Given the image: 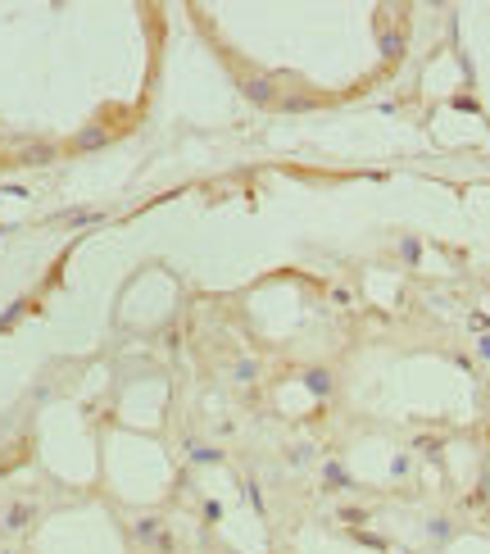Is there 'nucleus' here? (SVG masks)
Masks as SVG:
<instances>
[{
  "label": "nucleus",
  "instance_id": "f257e3e1",
  "mask_svg": "<svg viewBox=\"0 0 490 554\" xmlns=\"http://www.w3.org/2000/svg\"><path fill=\"white\" fill-rule=\"evenodd\" d=\"M241 95L250 104H277V82L268 78V73H250V78H241Z\"/></svg>",
  "mask_w": 490,
  "mask_h": 554
},
{
  "label": "nucleus",
  "instance_id": "f03ea898",
  "mask_svg": "<svg viewBox=\"0 0 490 554\" xmlns=\"http://www.w3.org/2000/svg\"><path fill=\"white\" fill-rule=\"evenodd\" d=\"M300 381H304V386H309L318 400H332V391H336L332 368H304V372H300Z\"/></svg>",
  "mask_w": 490,
  "mask_h": 554
},
{
  "label": "nucleus",
  "instance_id": "7ed1b4c3",
  "mask_svg": "<svg viewBox=\"0 0 490 554\" xmlns=\"http://www.w3.org/2000/svg\"><path fill=\"white\" fill-rule=\"evenodd\" d=\"M32 522H36V504L18 500V504H9V509H5V527L9 532H27Z\"/></svg>",
  "mask_w": 490,
  "mask_h": 554
},
{
  "label": "nucleus",
  "instance_id": "20e7f679",
  "mask_svg": "<svg viewBox=\"0 0 490 554\" xmlns=\"http://www.w3.org/2000/svg\"><path fill=\"white\" fill-rule=\"evenodd\" d=\"M322 491H354V477L345 473V464H336V459L322 464Z\"/></svg>",
  "mask_w": 490,
  "mask_h": 554
},
{
  "label": "nucleus",
  "instance_id": "39448f33",
  "mask_svg": "<svg viewBox=\"0 0 490 554\" xmlns=\"http://www.w3.org/2000/svg\"><path fill=\"white\" fill-rule=\"evenodd\" d=\"M100 146H109V132L100 128V123H86V128L78 132V137H73V150H100Z\"/></svg>",
  "mask_w": 490,
  "mask_h": 554
},
{
  "label": "nucleus",
  "instance_id": "423d86ee",
  "mask_svg": "<svg viewBox=\"0 0 490 554\" xmlns=\"http://www.w3.org/2000/svg\"><path fill=\"white\" fill-rule=\"evenodd\" d=\"M159 532H163V522L155 518V513H150V518H137V522H132V541H137V546H150V550H155Z\"/></svg>",
  "mask_w": 490,
  "mask_h": 554
},
{
  "label": "nucleus",
  "instance_id": "0eeeda50",
  "mask_svg": "<svg viewBox=\"0 0 490 554\" xmlns=\"http://www.w3.org/2000/svg\"><path fill=\"white\" fill-rule=\"evenodd\" d=\"M18 159H23V164H50L55 146H50V141H27V146L18 150Z\"/></svg>",
  "mask_w": 490,
  "mask_h": 554
},
{
  "label": "nucleus",
  "instance_id": "6e6552de",
  "mask_svg": "<svg viewBox=\"0 0 490 554\" xmlns=\"http://www.w3.org/2000/svg\"><path fill=\"white\" fill-rule=\"evenodd\" d=\"M186 454H191V464H223V450L200 445V441H186Z\"/></svg>",
  "mask_w": 490,
  "mask_h": 554
},
{
  "label": "nucleus",
  "instance_id": "1a4fd4ad",
  "mask_svg": "<svg viewBox=\"0 0 490 554\" xmlns=\"http://www.w3.org/2000/svg\"><path fill=\"white\" fill-rule=\"evenodd\" d=\"M64 218V223H69V227H86V223H100V209H69V214H60Z\"/></svg>",
  "mask_w": 490,
  "mask_h": 554
},
{
  "label": "nucleus",
  "instance_id": "9d476101",
  "mask_svg": "<svg viewBox=\"0 0 490 554\" xmlns=\"http://www.w3.org/2000/svg\"><path fill=\"white\" fill-rule=\"evenodd\" d=\"M232 381H241V386H250V381H259V364H254V359H241V364L232 368Z\"/></svg>",
  "mask_w": 490,
  "mask_h": 554
},
{
  "label": "nucleus",
  "instance_id": "9b49d317",
  "mask_svg": "<svg viewBox=\"0 0 490 554\" xmlns=\"http://www.w3.org/2000/svg\"><path fill=\"white\" fill-rule=\"evenodd\" d=\"M427 536L436 541V546H445V541H449V518H431L427 522Z\"/></svg>",
  "mask_w": 490,
  "mask_h": 554
},
{
  "label": "nucleus",
  "instance_id": "f8f14e48",
  "mask_svg": "<svg viewBox=\"0 0 490 554\" xmlns=\"http://www.w3.org/2000/svg\"><path fill=\"white\" fill-rule=\"evenodd\" d=\"M277 104H282V109H291V114L313 109V100H309V95H277Z\"/></svg>",
  "mask_w": 490,
  "mask_h": 554
},
{
  "label": "nucleus",
  "instance_id": "ddd939ff",
  "mask_svg": "<svg viewBox=\"0 0 490 554\" xmlns=\"http://www.w3.org/2000/svg\"><path fill=\"white\" fill-rule=\"evenodd\" d=\"M23 309H27V300H14V304H9V309H5V318H0V332H9V327H14Z\"/></svg>",
  "mask_w": 490,
  "mask_h": 554
},
{
  "label": "nucleus",
  "instance_id": "4468645a",
  "mask_svg": "<svg viewBox=\"0 0 490 554\" xmlns=\"http://www.w3.org/2000/svg\"><path fill=\"white\" fill-rule=\"evenodd\" d=\"M400 255H404L409 264H418V259H422V245H418V236H404V241H400Z\"/></svg>",
  "mask_w": 490,
  "mask_h": 554
},
{
  "label": "nucleus",
  "instance_id": "2eb2a0df",
  "mask_svg": "<svg viewBox=\"0 0 490 554\" xmlns=\"http://www.w3.org/2000/svg\"><path fill=\"white\" fill-rule=\"evenodd\" d=\"M381 55L400 60V55H404V36H381Z\"/></svg>",
  "mask_w": 490,
  "mask_h": 554
},
{
  "label": "nucleus",
  "instance_id": "dca6fc26",
  "mask_svg": "<svg viewBox=\"0 0 490 554\" xmlns=\"http://www.w3.org/2000/svg\"><path fill=\"white\" fill-rule=\"evenodd\" d=\"M241 491L250 495V504H254V513H264V491H259V482H250V477H245V486H241Z\"/></svg>",
  "mask_w": 490,
  "mask_h": 554
},
{
  "label": "nucleus",
  "instance_id": "f3484780",
  "mask_svg": "<svg viewBox=\"0 0 490 554\" xmlns=\"http://www.w3.org/2000/svg\"><path fill=\"white\" fill-rule=\"evenodd\" d=\"M341 522H350V527H363V522H368V509H341Z\"/></svg>",
  "mask_w": 490,
  "mask_h": 554
},
{
  "label": "nucleus",
  "instance_id": "a211bd4d",
  "mask_svg": "<svg viewBox=\"0 0 490 554\" xmlns=\"http://www.w3.org/2000/svg\"><path fill=\"white\" fill-rule=\"evenodd\" d=\"M155 550H159V554H172V550H177V541H172V536H168V532H159V541H155Z\"/></svg>",
  "mask_w": 490,
  "mask_h": 554
},
{
  "label": "nucleus",
  "instance_id": "6ab92c4d",
  "mask_svg": "<svg viewBox=\"0 0 490 554\" xmlns=\"http://www.w3.org/2000/svg\"><path fill=\"white\" fill-rule=\"evenodd\" d=\"M477 359L490 364V332H482V341H477Z\"/></svg>",
  "mask_w": 490,
  "mask_h": 554
},
{
  "label": "nucleus",
  "instance_id": "aec40b11",
  "mask_svg": "<svg viewBox=\"0 0 490 554\" xmlns=\"http://www.w3.org/2000/svg\"><path fill=\"white\" fill-rule=\"evenodd\" d=\"M218 518H223V504L209 500V504H205V522H218Z\"/></svg>",
  "mask_w": 490,
  "mask_h": 554
},
{
  "label": "nucleus",
  "instance_id": "412c9836",
  "mask_svg": "<svg viewBox=\"0 0 490 554\" xmlns=\"http://www.w3.org/2000/svg\"><path fill=\"white\" fill-rule=\"evenodd\" d=\"M390 473H395V477H404V473H409V454H395V464H390Z\"/></svg>",
  "mask_w": 490,
  "mask_h": 554
},
{
  "label": "nucleus",
  "instance_id": "4be33fe9",
  "mask_svg": "<svg viewBox=\"0 0 490 554\" xmlns=\"http://www.w3.org/2000/svg\"><path fill=\"white\" fill-rule=\"evenodd\" d=\"M468 323H472V332H486V327H490V313H472Z\"/></svg>",
  "mask_w": 490,
  "mask_h": 554
},
{
  "label": "nucleus",
  "instance_id": "5701e85b",
  "mask_svg": "<svg viewBox=\"0 0 490 554\" xmlns=\"http://www.w3.org/2000/svg\"><path fill=\"white\" fill-rule=\"evenodd\" d=\"M291 464H309V445H295V450H291Z\"/></svg>",
  "mask_w": 490,
  "mask_h": 554
},
{
  "label": "nucleus",
  "instance_id": "b1692460",
  "mask_svg": "<svg viewBox=\"0 0 490 554\" xmlns=\"http://www.w3.org/2000/svg\"><path fill=\"white\" fill-rule=\"evenodd\" d=\"M5 532H9V527H5V513H0V536H5Z\"/></svg>",
  "mask_w": 490,
  "mask_h": 554
}]
</instances>
